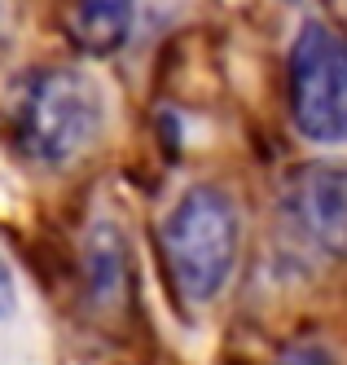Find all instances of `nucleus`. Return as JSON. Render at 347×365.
Wrapping results in <instances>:
<instances>
[{
    "instance_id": "3",
    "label": "nucleus",
    "mask_w": 347,
    "mask_h": 365,
    "mask_svg": "<svg viewBox=\"0 0 347 365\" xmlns=\"http://www.w3.org/2000/svg\"><path fill=\"white\" fill-rule=\"evenodd\" d=\"M290 119L308 141H347V36L330 22H304L290 48Z\"/></svg>"
},
{
    "instance_id": "7",
    "label": "nucleus",
    "mask_w": 347,
    "mask_h": 365,
    "mask_svg": "<svg viewBox=\"0 0 347 365\" xmlns=\"http://www.w3.org/2000/svg\"><path fill=\"white\" fill-rule=\"evenodd\" d=\"M14 304H18V291H14V273H9V264L0 259V322L14 312Z\"/></svg>"
},
{
    "instance_id": "2",
    "label": "nucleus",
    "mask_w": 347,
    "mask_h": 365,
    "mask_svg": "<svg viewBox=\"0 0 347 365\" xmlns=\"http://www.w3.org/2000/svg\"><path fill=\"white\" fill-rule=\"evenodd\" d=\"M101 88L84 71L53 66L26 75L14 97V145L31 163L58 168L84 154L101 133Z\"/></svg>"
},
{
    "instance_id": "5",
    "label": "nucleus",
    "mask_w": 347,
    "mask_h": 365,
    "mask_svg": "<svg viewBox=\"0 0 347 365\" xmlns=\"http://www.w3.org/2000/svg\"><path fill=\"white\" fill-rule=\"evenodd\" d=\"M137 0H75L71 9V36L93 58H110L128 44Z\"/></svg>"
},
{
    "instance_id": "4",
    "label": "nucleus",
    "mask_w": 347,
    "mask_h": 365,
    "mask_svg": "<svg viewBox=\"0 0 347 365\" xmlns=\"http://www.w3.org/2000/svg\"><path fill=\"white\" fill-rule=\"evenodd\" d=\"M281 216L299 238L330 259H347V168L308 163L286 180Z\"/></svg>"
},
{
    "instance_id": "1",
    "label": "nucleus",
    "mask_w": 347,
    "mask_h": 365,
    "mask_svg": "<svg viewBox=\"0 0 347 365\" xmlns=\"http://www.w3.org/2000/svg\"><path fill=\"white\" fill-rule=\"evenodd\" d=\"M242 216L220 185H194L163 220V255L176 291L190 304H211L237 269Z\"/></svg>"
},
{
    "instance_id": "6",
    "label": "nucleus",
    "mask_w": 347,
    "mask_h": 365,
    "mask_svg": "<svg viewBox=\"0 0 347 365\" xmlns=\"http://www.w3.org/2000/svg\"><path fill=\"white\" fill-rule=\"evenodd\" d=\"M88 277L101 304H115L128 286V247L115 225H97L88 238Z\"/></svg>"
}]
</instances>
